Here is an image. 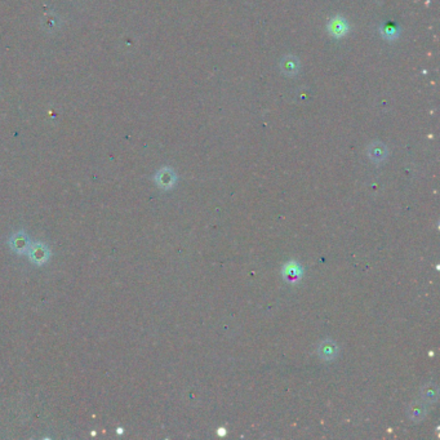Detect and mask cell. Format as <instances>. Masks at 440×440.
<instances>
[{
  "label": "cell",
  "instance_id": "obj_1",
  "mask_svg": "<svg viewBox=\"0 0 440 440\" xmlns=\"http://www.w3.org/2000/svg\"><path fill=\"white\" fill-rule=\"evenodd\" d=\"M27 258L35 266H44L51 261L52 252L48 245L43 242H34L30 244L26 252Z\"/></svg>",
  "mask_w": 440,
  "mask_h": 440
},
{
  "label": "cell",
  "instance_id": "obj_2",
  "mask_svg": "<svg viewBox=\"0 0 440 440\" xmlns=\"http://www.w3.org/2000/svg\"><path fill=\"white\" fill-rule=\"evenodd\" d=\"M8 244L12 252L21 256V255H26L31 242H30L29 235H27L24 230H18L9 236Z\"/></svg>",
  "mask_w": 440,
  "mask_h": 440
},
{
  "label": "cell",
  "instance_id": "obj_3",
  "mask_svg": "<svg viewBox=\"0 0 440 440\" xmlns=\"http://www.w3.org/2000/svg\"><path fill=\"white\" fill-rule=\"evenodd\" d=\"M407 414H408V418L411 420V421H422V420L425 418V416H426V408H425L424 402H422V400H417V402L411 403L408 407V411H407Z\"/></svg>",
  "mask_w": 440,
  "mask_h": 440
},
{
  "label": "cell",
  "instance_id": "obj_4",
  "mask_svg": "<svg viewBox=\"0 0 440 440\" xmlns=\"http://www.w3.org/2000/svg\"><path fill=\"white\" fill-rule=\"evenodd\" d=\"M328 29H329V32L332 34V35L340 38V36H342V35H345V34H346L347 24L344 18H341V17H334V18H333L332 21L329 22V26H328Z\"/></svg>",
  "mask_w": 440,
  "mask_h": 440
},
{
  "label": "cell",
  "instance_id": "obj_5",
  "mask_svg": "<svg viewBox=\"0 0 440 440\" xmlns=\"http://www.w3.org/2000/svg\"><path fill=\"white\" fill-rule=\"evenodd\" d=\"M368 154H369V158L372 159V160L379 163V161H382L384 159H386L387 149L385 148L382 143H372V145L369 146V149H368Z\"/></svg>",
  "mask_w": 440,
  "mask_h": 440
},
{
  "label": "cell",
  "instance_id": "obj_6",
  "mask_svg": "<svg viewBox=\"0 0 440 440\" xmlns=\"http://www.w3.org/2000/svg\"><path fill=\"white\" fill-rule=\"evenodd\" d=\"M437 394H439V391H437L436 385H434V384L425 385V386L422 387V390H421L422 402L429 403V404H432V403H435L437 400Z\"/></svg>",
  "mask_w": 440,
  "mask_h": 440
},
{
  "label": "cell",
  "instance_id": "obj_7",
  "mask_svg": "<svg viewBox=\"0 0 440 440\" xmlns=\"http://www.w3.org/2000/svg\"><path fill=\"white\" fill-rule=\"evenodd\" d=\"M280 66H282L283 73H285L287 75H295V74H297L300 64H298V59L296 58V57L287 56L282 61Z\"/></svg>",
  "mask_w": 440,
  "mask_h": 440
},
{
  "label": "cell",
  "instance_id": "obj_8",
  "mask_svg": "<svg viewBox=\"0 0 440 440\" xmlns=\"http://www.w3.org/2000/svg\"><path fill=\"white\" fill-rule=\"evenodd\" d=\"M155 180L156 183H158L161 188H169L173 185V182H175V176H173V173L171 172L169 169H164V171L158 173Z\"/></svg>",
  "mask_w": 440,
  "mask_h": 440
},
{
  "label": "cell",
  "instance_id": "obj_9",
  "mask_svg": "<svg viewBox=\"0 0 440 440\" xmlns=\"http://www.w3.org/2000/svg\"><path fill=\"white\" fill-rule=\"evenodd\" d=\"M336 351H337V347L330 341L323 342L319 346V354L323 359H333V357L336 355Z\"/></svg>",
  "mask_w": 440,
  "mask_h": 440
}]
</instances>
